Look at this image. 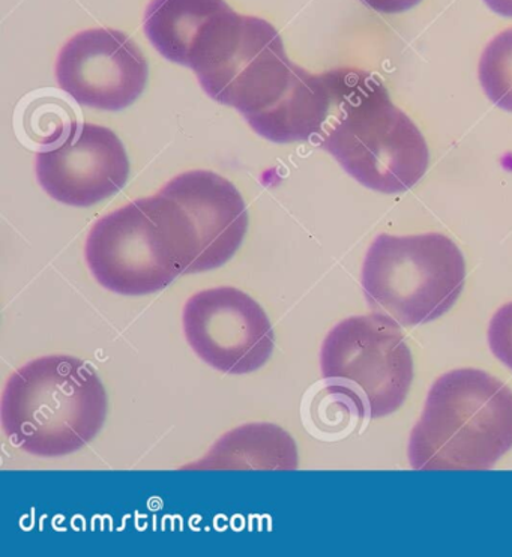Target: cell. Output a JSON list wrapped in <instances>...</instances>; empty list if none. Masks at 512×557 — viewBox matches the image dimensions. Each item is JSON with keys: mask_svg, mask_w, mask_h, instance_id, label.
Listing matches in <instances>:
<instances>
[{"mask_svg": "<svg viewBox=\"0 0 512 557\" xmlns=\"http://www.w3.org/2000/svg\"><path fill=\"white\" fill-rule=\"evenodd\" d=\"M96 369L70 355L27 362L8 379L0 421L8 441L30 456H70L89 445L108 418Z\"/></svg>", "mask_w": 512, "mask_h": 557, "instance_id": "7a4b0ae2", "label": "cell"}, {"mask_svg": "<svg viewBox=\"0 0 512 557\" xmlns=\"http://www.w3.org/2000/svg\"><path fill=\"white\" fill-rule=\"evenodd\" d=\"M160 193L175 201L195 233L199 255L190 274L216 270L239 250L248 231L247 205L226 177L192 170Z\"/></svg>", "mask_w": 512, "mask_h": 557, "instance_id": "8fae6325", "label": "cell"}, {"mask_svg": "<svg viewBox=\"0 0 512 557\" xmlns=\"http://www.w3.org/2000/svg\"><path fill=\"white\" fill-rule=\"evenodd\" d=\"M85 252L102 287L117 295L143 296L190 274L199 248L183 211L160 193L98 220Z\"/></svg>", "mask_w": 512, "mask_h": 557, "instance_id": "277c9868", "label": "cell"}, {"mask_svg": "<svg viewBox=\"0 0 512 557\" xmlns=\"http://www.w3.org/2000/svg\"><path fill=\"white\" fill-rule=\"evenodd\" d=\"M232 11L224 0H152L145 32L165 59L190 69L208 32Z\"/></svg>", "mask_w": 512, "mask_h": 557, "instance_id": "4fadbf2b", "label": "cell"}, {"mask_svg": "<svg viewBox=\"0 0 512 557\" xmlns=\"http://www.w3.org/2000/svg\"><path fill=\"white\" fill-rule=\"evenodd\" d=\"M295 66L271 23L232 11L208 32L190 69L212 100L248 117L277 101Z\"/></svg>", "mask_w": 512, "mask_h": 557, "instance_id": "8992f818", "label": "cell"}, {"mask_svg": "<svg viewBox=\"0 0 512 557\" xmlns=\"http://www.w3.org/2000/svg\"><path fill=\"white\" fill-rule=\"evenodd\" d=\"M39 184L51 199L86 208L109 199L127 184L129 160L120 137L96 124L73 126L65 144L37 156Z\"/></svg>", "mask_w": 512, "mask_h": 557, "instance_id": "30bf717a", "label": "cell"}, {"mask_svg": "<svg viewBox=\"0 0 512 557\" xmlns=\"http://www.w3.org/2000/svg\"><path fill=\"white\" fill-rule=\"evenodd\" d=\"M365 410L367 406L352 388L328 381L305 401V425L314 436H345L353 422L364 420Z\"/></svg>", "mask_w": 512, "mask_h": 557, "instance_id": "9a60e30c", "label": "cell"}, {"mask_svg": "<svg viewBox=\"0 0 512 557\" xmlns=\"http://www.w3.org/2000/svg\"><path fill=\"white\" fill-rule=\"evenodd\" d=\"M478 74L488 100L512 113V27L488 42L480 57Z\"/></svg>", "mask_w": 512, "mask_h": 557, "instance_id": "2e32d148", "label": "cell"}, {"mask_svg": "<svg viewBox=\"0 0 512 557\" xmlns=\"http://www.w3.org/2000/svg\"><path fill=\"white\" fill-rule=\"evenodd\" d=\"M340 70L311 74L295 66L285 92L266 109L246 117L259 136L275 144L309 141L321 136L336 102Z\"/></svg>", "mask_w": 512, "mask_h": 557, "instance_id": "7c38bea8", "label": "cell"}, {"mask_svg": "<svg viewBox=\"0 0 512 557\" xmlns=\"http://www.w3.org/2000/svg\"><path fill=\"white\" fill-rule=\"evenodd\" d=\"M148 62L124 32L89 29L70 39L59 53V86L82 106L117 110L132 106L148 82Z\"/></svg>", "mask_w": 512, "mask_h": 557, "instance_id": "9c48e42d", "label": "cell"}, {"mask_svg": "<svg viewBox=\"0 0 512 557\" xmlns=\"http://www.w3.org/2000/svg\"><path fill=\"white\" fill-rule=\"evenodd\" d=\"M325 381L349 386L364 400L370 418L403 406L413 381V358L400 323L389 315H357L338 323L321 350Z\"/></svg>", "mask_w": 512, "mask_h": 557, "instance_id": "52a82bcc", "label": "cell"}, {"mask_svg": "<svg viewBox=\"0 0 512 557\" xmlns=\"http://www.w3.org/2000/svg\"><path fill=\"white\" fill-rule=\"evenodd\" d=\"M488 343L495 357L512 370V302L496 311L488 327Z\"/></svg>", "mask_w": 512, "mask_h": 557, "instance_id": "ac0fdd59", "label": "cell"}, {"mask_svg": "<svg viewBox=\"0 0 512 557\" xmlns=\"http://www.w3.org/2000/svg\"><path fill=\"white\" fill-rule=\"evenodd\" d=\"M512 448V391L487 371L437 379L412 430L415 470H487Z\"/></svg>", "mask_w": 512, "mask_h": 557, "instance_id": "3957f363", "label": "cell"}, {"mask_svg": "<svg viewBox=\"0 0 512 557\" xmlns=\"http://www.w3.org/2000/svg\"><path fill=\"white\" fill-rule=\"evenodd\" d=\"M183 326L197 357L222 373H254L275 349V332L265 310L235 287L192 295L184 307Z\"/></svg>", "mask_w": 512, "mask_h": 557, "instance_id": "ba28073f", "label": "cell"}, {"mask_svg": "<svg viewBox=\"0 0 512 557\" xmlns=\"http://www.w3.org/2000/svg\"><path fill=\"white\" fill-rule=\"evenodd\" d=\"M466 282L463 252L440 233L373 240L362 267L370 308L403 326L425 325L447 314Z\"/></svg>", "mask_w": 512, "mask_h": 557, "instance_id": "5b68a950", "label": "cell"}, {"mask_svg": "<svg viewBox=\"0 0 512 557\" xmlns=\"http://www.w3.org/2000/svg\"><path fill=\"white\" fill-rule=\"evenodd\" d=\"M365 5L382 14H400L420 5L423 0H362Z\"/></svg>", "mask_w": 512, "mask_h": 557, "instance_id": "d6986e66", "label": "cell"}, {"mask_svg": "<svg viewBox=\"0 0 512 557\" xmlns=\"http://www.w3.org/2000/svg\"><path fill=\"white\" fill-rule=\"evenodd\" d=\"M494 13L512 18V0H484Z\"/></svg>", "mask_w": 512, "mask_h": 557, "instance_id": "ffe728a7", "label": "cell"}, {"mask_svg": "<svg viewBox=\"0 0 512 557\" xmlns=\"http://www.w3.org/2000/svg\"><path fill=\"white\" fill-rule=\"evenodd\" d=\"M317 145L354 181L384 195L415 187L430 164L427 140L372 74L340 69L333 113Z\"/></svg>", "mask_w": 512, "mask_h": 557, "instance_id": "6da1fadb", "label": "cell"}, {"mask_svg": "<svg viewBox=\"0 0 512 557\" xmlns=\"http://www.w3.org/2000/svg\"><path fill=\"white\" fill-rule=\"evenodd\" d=\"M26 129L39 144H54L65 132L66 117L62 107H54L50 101L30 107L26 114Z\"/></svg>", "mask_w": 512, "mask_h": 557, "instance_id": "e0dca14e", "label": "cell"}, {"mask_svg": "<svg viewBox=\"0 0 512 557\" xmlns=\"http://www.w3.org/2000/svg\"><path fill=\"white\" fill-rule=\"evenodd\" d=\"M297 442L282 426L255 422L224 434L196 463L184 470H295Z\"/></svg>", "mask_w": 512, "mask_h": 557, "instance_id": "5bb4252c", "label": "cell"}]
</instances>
